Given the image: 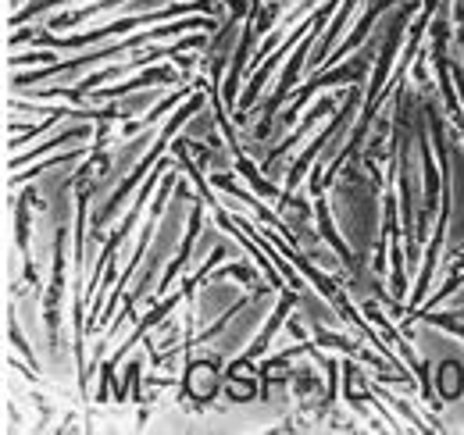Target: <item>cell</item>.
Wrapping results in <instances>:
<instances>
[{"label": "cell", "instance_id": "obj_1", "mask_svg": "<svg viewBox=\"0 0 464 435\" xmlns=\"http://www.w3.org/2000/svg\"><path fill=\"white\" fill-rule=\"evenodd\" d=\"M108 168H111V158L97 147L93 154H90V161L82 164V171H79V182H97V179H104L108 175Z\"/></svg>", "mask_w": 464, "mask_h": 435}]
</instances>
